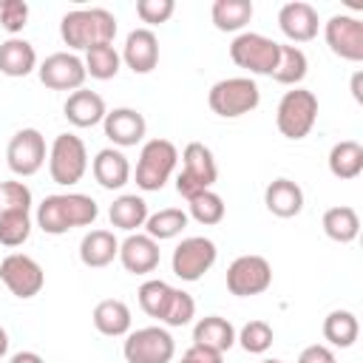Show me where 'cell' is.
<instances>
[{
    "label": "cell",
    "mask_w": 363,
    "mask_h": 363,
    "mask_svg": "<svg viewBox=\"0 0 363 363\" xmlns=\"http://www.w3.org/2000/svg\"><path fill=\"white\" fill-rule=\"evenodd\" d=\"M318 122V96L306 88H292L281 96L278 108H275V125L281 130V136L298 142V139H306L309 130L315 128Z\"/></svg>",
    "instance_id": "obj_5"
},
{
    "label": "cell",
    "mask_w": 363,
    "mask_h": 363,
    "mask_svg": "<svg viewBox=\"0 0 363 363\" xmlns=\"http://www.w3.org/2000/svg\"><path fill=\"white\" fill-rule=\"evenodd\" d=\"M31 190L26 182H0V213L3 210H23V213H31Z\"/></svg>",
    "instance_id": "obj_39"
},
{
    "label": "cell",
    "mask_w": 363,
    "mask_h": 363,
    "mask_svg": "<svg viewBox=\"0 0 363 363\" xmlns=\"http://www.w3.org/2000/svg\"><path fill=\"white\" fill-rule=\"evenodd\" d=\"M37 68V51L23 37H9L0 43V74L6 77H28Z\"/></svg>",
    "instance_id": "obj_26"
},
{
    "label": "cell",
    "mask_w": 363,
    "mask_h": 363,
    "mask_svg": "<svg viewBox=\"0 0 363 363\" xmlns=\"http://www.w3.org/2000/svg\"><path fill=\"white\" fill-rule=\"evenodd\" d=\"M272 286V267L264 255H238L227 267V289L238 298L261 295Z\"/></svg>",
    "instance_id": "obj_12"
},
{
    "label": "cell",
    "mask_w": 363,
    "mask_h": 363,
    "mask_svg": "<svg viewBox=\"0 0 363 363\" xmlns=\"http://www.w3.org/2000/svg\"><path fill=\"white\" fill-rule=\"evenodd\" d=\"M252 11L255 9L250 0H216L210 17L218 31H241L252 20Z\"/></svg>",
    "instance_id": "obj_33"
},
{
    "label": "cell",
    "mask_w": 363,
    "mask_h": 363,
    "mask_svg": "<svg viewBox=\"0 0 363 363\" xmlns=\"http://www.w3.org/2000/svg\"><path fill=\"white\" fill-rule=\"evenodd\" d=\"M329 173L335 179H357L363 173V145L354 142V139H343V142H335L332 150H329Z\"/></svg>",
    "instance_id": "obj_27"
},
{
    "label": "cell",
    "mask_w": 363,
    "mask_h": 363,
    "mask_svg": "<svg viewBox=\"0 0 363 363\" xmlns=\"http://www.w3.org/2000/svg\"><path fill=\"white\" fill-rule=\"evenodd\" d=\"M119 255V241L111 230H91L79 241V261L91 269L108 267Z\"/></svg>",
    "instance_id": "obj_24"
},
{
    "label": "cell",
    "mask_w": 363,
    "mask_h": 363,
    "mask_svg": "<svg viewBox=\"0 0 363 363\" xmlns=\"http://www.w3.org/2000/svg\"><path fill=\"white\" fill-rule=\"evenodd\" d=\"M0 281L6 284V289L14 298L28 301V298L40 295V289L45 286V272H43V267L31 255H26V252H9L0 261Z\"/></svg>",
    "instance_id": "obj_10"
},
{
    "label": "cell",
    "mask_w": 363,
    "mask_h": 363,
    "mask_svg": "<svg viewBox=\"0 0 363 363\" xmlns=\"http://www.w3.org/2000/svg\"><path fill=\"white\" fill-rule=\"evenodd\" d=\"M31 235V213L23 210H3L0 213V244L3 247H20Z\"/></svg>",
    "instance_id": "obj_37"
},
{
    "label": "cell",
    "mask_w": 363,
    "mask_h": 363,
    "mask_svg": "<svg viewBox=\"0 0 363 363\" xmlns=\"http://www.w3.org/2000/svg\"><path fill=\"white\" fill-rule=\"evenodd\" d=\"M184 227H187V213L179 210V207H164V210H159V213H150L147 221H145V233H147L153 241L176 238V235H182Z\"/></svg>",
    "instance_id": "obj_35"
},
{
    "label": "cell",
    "mask_w": 363,
    "mask_h": 363,
    "mask_svg": "<svg viewBox=\"0 0 363 363\" xmlns=\"http://www.w3.org/2000/svg\"><path fill=\"white\" fill-rule=\"evenodd\" d=\"M9 363H45V360L37 352H17V354H11Z\"/></svg>",
    "instance_id": "obj_45"
},
{
    "label": "cell",
    "mask_w": 363,
    "mask_h": 363,
    "mask_svg": "<svg viewBox=\"0 0 363 363\" xmlns=\"http://www.w3.org/2000/svg\"><path fill=\"white\" fill-rule=\"evenodd\" d=\"M179 162V150L170 139H147L139 150V162H136V187L145 193H156L162 190Z\"/></svg>",
    "instance_id": "obj_3"
},
{
    "label": "cell",
    "mask_w": 363,
    "mask_h": 363,
    "mask_svg": "<svg viewBox=\"0 0 363 363\" xmlns=\"http://www.w3.org/2000/svg\"><path fill=\"white\" fill-rule=\"evenodd\" d=\"M88 170V150L85 142L74 133H60L54 136L51 147H48V176L54 184L71 187L77 182H82Z\"/></svg>",
    "instance_id": "obj_7"
},
{
    "label": "cell",
    "mask_w": 363,
    "mask_h": 363,
    "mask_svg": "<svg viewBox=\"0 0 363 363\" xmlns=\"http://www.w3.org/2000/svg\"><path fill=\"white\" fill-rule=\"evenodd\" d=\"M278 45L275 40L264 37V34H255V31H241L233 43H230V60L250 71V74H267L272 77L275 71V62H278Z\"/></svg>",
    "instance_id": "obj_9"
},
{
    "label": "cell",
    "mask_w": 363,
    "mask_h": 363,
    "mask_svg": "<svg viewBox=\"0 0 363 363\" xmlns=\"http://www.w3.org/2000/svg\"><path fill=\"white\" fill-rule=\"evenodd\" d=\"M62 113L74 128H94V125H99L105 119L108 108H105V99L96 91L79 88V91L68 94V99L62 105Z\"/></svg>",
    "instance_id": "obj_21"
},
{
    "label": "cell",
    "mask_w": 363,
    "mask_h": 363,
    "mask_svg": "<svg viewBox=\"0 0 363 363\" xmlns=\"http://www.w3.org/2000/svg\"><path fill=\"white\" fill-rule=\"evenodd\" d=\"M122 354L128 363H170L176 354V340L164 326H142L125 335Z\"/></svg>",
    "instance_id": "obj_8"
},
{
    "label": "cell",
    "mask_w": 363,
    "mask_h": 363,
    "mask_svg": "<svg viewBox=\"0 0 363 363\" xmlns=\"http://www.w3.org/2000/svg\"><path fill=\"white\" fill-rule=\"evenodd\" d=\"M261 102V91L255 85L252 77H227L218 79L210 94H207V105L216 116L221 119H238L250 111H255Z\"/></svg>",
    "instance_id": "obj_4"
},
{
    "label": "cell",
    "mask_w": 363,
    "mask_h": 363,
    "mask_svg": "<svg viewBox=\"0 0 363 363\" xmlns=\"http://www.w3.org/2000/svg\"><path fill=\"white\" fill-rule=\"evenodd\" d=\"M122 267L130 272V275H147L159 267V241H153L147 233H130L122 244H119V255Z\"/></svg>",
    "instance_id": "obj_18"
},
{
    "label": "cell",
    "mask_w": 363,
    "mask_h": 363,
    "mask_svg": "<svg viewBox=\"0 0 363 363\" xmlns=\"http://www.w3.org/2000/svg\"><path fill=\"white\" fill-rule=\"evenodd\" d=\"M102 130L116 147H136L147 133V122L136 108H113L105 113Z\"/></svg>",
    "instance_id": "obj_17"
},
{
    "label": "cell",
    "mask_w": 363,
    "mask_h": 363,
    "mask_svg": "<svg viewBox=\"0 0 363 363\" xmlns=\"http://www.w3.org/2000/svg\"><path fill=\"white\" fill-rule=\"evenodd\" d=\"M323 337H326L329 346H337V349L354 346V340L360 337V320H357V315L349 312V309H332L323 318Z\"/></svg>",
    "instance_id": "obj_29"
},
{
    "label": "cell",
    "mask_w": 363,
    "mask_h": 363,
    "mask_svg": "<svg viewBox=\"0 0 363 363\" xmlns=\"http://www.w3.org/2000/svg\"><path fill=\"white\" fill-rule=\"evenodd\" d=\"M173 292H176V286H170L167 281H162V278H150V281H145V284L139 286L136 298H139L142 312L150 315V318H156V320L162 323L164 315H167V309H170Z\"/></svg>",
    "instance_id": "obj_32"
},
{
    "label": "cell",
    "mask_w": 363,
    "mask_h": 363,
    "mask_svg": "<svg viewBox=\"0 0 363 363\" xmlns=\"http://www.w3.org/2000/svg\"><path fill=\"white\" fill-rule=\"evenodd\" d=\"M278 28L292 43H309V40L318 37L320 20H318V11H315L312 3L292 0V3H284L281 6V11H278Z\"/></svg>",
    "instance_id": "obj_16"
},
{
    "label": "cell",
    "mask_w": 363,
    "mask_h": 363,
    "mask_svg": "<svg viewBox=\"0 0 363 363\" xmlns=\"http://www.w3.org/2000/svg\"><path fill=\"white\" fill-rule=\"evenodd\" d=\"M60 37L74 51H88L94 45L113 43L116 17L108 9H74L60 20Z\"/></svg>",
    "instance_id": "obj_2"
},
{
    "label": "cell",
    "mask_w": 363,
    "mask_h": 363,
    "mask_svg": "<svg viewBox=\"0 0 363 363\" xmlns=\"http://www.w3.org/2000/svg\"><path fill=\"white\" fill-rule=\"evenodd\" d=\"M147 216H150L147 213V201L142 196H136V193H122L119 199H113V204L108 210L111 224L125 230V233H133V230L145 227Z\"/></svg>",
    "instance_id": "obj_28"
},
{
    "label": "cell",
    "mask_w": 363,
    "mask_h": 363,
    "mask_svg": "<svg viewBox=\"0 0 363 363\" xmlns=\"http://www.w3.org/2000/svg\"><path fill=\"white\" fill-rule=\"evenodd\" d=\"M193 343L224 354L235 343V326L221 315H207L193 326Z\"/></svg>",
    "instance_id": "obj_25"
},
{
    "label": "cell",
    "mask_w": 363,
    "mask_h": 363,
    "mask_svg": "<svg viewBox=\"0 0 363 363\" xmlns=\"http://www.w3.org/2000/svg\"><path fill=\"white\" fill-rule=\"evenodd\" d=\"M261 363H284V360H261Z\"/></svg>",
    "instance_id": "obj_48"
},
{
    "label": "cell",
    "mask_w": 363,
    "mask_h": 363,
    "mask_svg": "<svg viewBox=\"0 0 363 363\" xmlns=\"http://www.w3.org/2000/svg\"><path fill=\"white\" fill-rule=\"evenodd\" d=\"M37 74H40V82L45 88H51V91H71V94L79 91L82 82H85V77H88L85 74V62L77 54H71V51L48 54L40 62Z\"/></svg>",
    "instance_id": "obj_15"
},
{
    "label": "cell",
    "mask_w": 363,
    "mask_h": 363,
    "mask_svg": "<svg viewBox=\"0 0 363 363\" xmlns=\"http://www.w3.org/2000/svg\"><path fill=\"white\" fill-rule=\"evenodd\" d=\"M323 233L337 241V244H352L360 233V216L354 207H346V204H337V207H329L323 213Z\"/></svg>",
    "instance_id": "obj_30"
},
{
    "label": "cell",
    "mask_w": 363,
    "mask_h": 363,
    "mask_svg": "<svg viewBox=\"0 0 363 363\" xmlns=\"http://www.w3.org/2000/svg\"><path fill=\"white\" fill-rule=\"evenodd\" d=\"M326 45L335 57L360 62L363 60V20L352 14H332L323 23Z\"/></svg>",
    "instance_id": "obj_14"
},
{
    "label": "cell",
    "mask_w": 363,
    "mask_h": 363,
    "mask_svg": "<svg viewBox=\"0 0 363 363\" xmlns=\"http://www.w3.org/2000/svg\"><path fill=\"white\" fill-rule=\"evenodd\" d=\"M298 363H337V360H335V352H332L329 346L312 343V346H306V349L298 354Z\"/></svg>",
    "instance_id": "obj_43"
},
{
    "label": "cell",
    "mask_w": 363,
    "mask_h": 363,
    "mask_svg": "<svg viewBox=\"0 0 363 363\" xmlns=\"http://www.w3.org/2000/svg\"><path fill=\"white\" fill-rule=\"evenodd\" d=\"M309 71V60L298 45H278V62L272 71V79L281 85H301Z\"/></svg>",
    "instance_id": "obj_31"
},
{
    "label": "cell",
    "mask_w": 363,
    "mask_h": 363,
    "mask_svg": "<svg viewBox=\"0 0 363 363\" xmlns=\"http://www.w3.org/2000/svg\"><path fill=\"white\" fill-rule=\"evenodd\" d=\"M48 159V150H45V136L37 130V128H23L17 130L9 145H6V164L14 176H34Z\"/></svg>",
    "instance_id": "obj_13"
},
{
    "label": "cell",
    "mask_w": 363,
    "mask_h": 363,
    "mask_svg": "<svg viewBox=\"0 0 363 363\" xmlns=\"http://www.w3.org/2000/svg\"><path fill=\"white\" fill-rule=\"evenodd\" d=\"M91 320H94L96 332L105 335V337H125V335L130 332V323H133L130 306H128L125 301H119V298H105V301H99V303L94 306Z\"/></svg>",
    "instance_id": "obj_23"
},
{
    "label": "cell",
    "mask_w": 363,
    "mask_h": 363,
    "mask_svg": "<svg viewBox=\"0 0 363 363\" xmlns=\"http://www.w3.org/2000/svg\"><path fill=\"white\" fill-rule=\"evenodd\" d=\"M99 207L85 193H54L37 204V227L45 235H62L74 227H91Z\"/></svg>",
    "instance_id": "obj_1"
},
{
    "label": "cell",
    "mask_w": 363,
    "mask_h": 363,
    "mask_svg": "<svg viewBox=\"0 0 363 363\" xmlns=\"http://www.w3.org/2000/svg\"><path fill=\"white\" fill-rule=\"evenodd\" d=\"M264 204L278 218H292L303 210V190L292 179H272L264 190Z\"/></svg>",
    "instance_id": "obj_22"
},
{
    "label": "cell",
    "mask_w": 363,
    "mask_h": 363,
    "mask_svg": "<svg viewBox=\"0 0 363 363\" xmlns=\"http://www.w3.org/2000/svg\"><path fill=\"white\" fill-rule=\"evenodd\" d=\"M85 74L94 77V79H113L122 68V57L119 51L113 48V43H105V45H94L85 51Z\"/></svg>",
    "instance_id": "obj_34"
},
{
    "label": "cell",
    "mask_w": 363,
    "mask_h": 363,
    "mask_svg": "<svg viewBox=\"0 0 363 363\" xmlns=\"http://www.w3.org/2000/svg\"><path fill=\"white\" fill-rule=\"evenodd\" d=\"M173 11H176V3L173 0H136V14L147 26L167 23L173 17Z\"/></svg>",
    "instance_id": "obj_41"
},
{
    "label": "cell",
    "mask_w": 363,
    "mask_h": 363,
    "mask_svg": "<svg viewBox=\"0 0 363 363\" xmlns=\"http://www.w3.org/2000/svg\"><path fill=\"white\" fill-rule=\"evenodd\" d=\"M360 85H363V71H354V77H352V96H354V102H363Z\"/></svg>",
    "instance_id": "obj_46"
},
{
    "label": "cell",
    "mask_w": 363,
    "mask_h": 363,
    "mask_svg": "<svg viewBox=\"0 0 363 363\" xmlns=\"http://www.w3.org/2000/svg\"><path fill=\"white\" fill-rule=\"evenodd\" d=\"M122 62L133 74H150L159 65V40L150 28H133L122 45Z\"/></svg>",
    "instance_id": "obj_19"
},
{
    "label": "cell",
    "mask_w": 363,
    "mask_h": 363,
    "mask_svg": "<svg viewBox=\"0 0 363 363\" xmlns=\"http://www.w3.org/2000/svg\"><path fill=\"white\" fill-rule=\"evenodd\" d=\"M224 213H227L224 199H221L216 190H204V193L187 199V218H196V221L204 224V227L221 224Z\"/></svg>",
    "instance_id": "obj_36"
},
{
    "label": "cell",
    "mask_w": 363,
    "mask_h": 363,
    "mask_svg": "<svg viewBox=\"0 0 363 363\" xmlns=\"http://www.w3.org/2000/svg\"><path fill=\"white\" fill-rule=\"evenodd\" d=\"M6 352H9V332L0 326V357H6Z\"/></svg>",
    "instance_id": "obj_47"
},
{
    "label": "cell",
    "mask_w": 363,
    "mask_h": 363,
    "mask_svg": "<svg viewBox=\"0 0 363 363\" xmlns=\"http://www.w3.org/2000/svg\"><path fill=\"white\" fill-rule=\"evenodd\" d=\"M218 179L216 156L204 142H187L182 150V173L176 176V193L182 199H193L204 190H213Z\"/></svg>",
    "instance_id": "obj_6"
},
{
    "label": "cell",
    "mask_w": 363,
    "mask_h": 363,
    "mask_svg": "<svg viewBox=\"0 0 363 363\" xmlns=\"http://www.w3.org/2000/svg\"><path fill=\"white\" fill-rule=\"evenodd\" d=\"M91 173L99 187L119 190L130 182V162L119 147H102L91 162Z\"/></svg>",
    "instance_id": "obj_20"
},
{
    "label": "cell",
    "mask_w": 363,
    "mask_h": 363,
    "mask_svg": "<svg viewBox=\"0 0 363 363\" xmlns=\"http://www.w3.org/2000/svg\"><path fill=\"white\" fill-rule=\"evenodd\" d=\"M218 258V250L210 238L204 235H190V238H182V244L173 250V258H170V267H173V275L193 284L199 281L204 272L213 269Z\"/></svg>",
    "instance_id": "obj_11"
},
{
    "label": "cell",
    "mask_w": 363,
    "mask_h": 363,
    "mask_svg": "<svg viewBox=\"0 0 363 363\" xmlns=\"http://www.w3.org/2000/svg\"><path fill=\"white\" fill-rule=\"evenodd\" d=\"M196 318V301H193V295L190 292H184V289H176L173 292V301H170V309H167V315H164V326H187L190 320Z\"/></svg>",
    "instance_id": "obj_40"
},
{
    "label": "cell",
    "mask_w": 363,
    "mask_h": 363,
    "mask_svg": "<svg viewBox=\"0 0 363 363\" xmlns=\"http://www.w3.org/2000/svg\"><path fill=\"white\" fill-rule=\"evenodd\" d=\"M26 23H28V3H23V0H3L0 3V26L9 34L23 31Z\"/></svg>",
    "instance_id": "obj_42"
},
{
    "label": "cell",
    "mask_w": 363,
    "mask_h": 363,
    "mask_svg": "<svg viewBox=\"0 0 363 363\" xmlns=\"http://www.w3.org/2000/svg\"><path fill=\"white\" fill-rule=\"evenodd\" d=\"M179 363H224V357L218 354V352H210V349H204V346H190L184 354H182V360Z\"/></svg>",
    "instance_id": "obj_44"
},
{
    "label": "cell",
    "mask_w": 363,
    "mask_h": 363,
    "mask_svg": "<svg viewBox=\"0 0 363 363\" xmlns=\"http://www.w3.org/2000/svg\"><path fill=\"white\" fill-rule=\"evenodd\" d=\"M235 340L241 343L244 352H250V354H264V352L272 346L275 332H272V326H269L267 320H250V323L241 326V332H235Z\"/></svg>",
    "instance_id": "obj_38"
}]
</instances>
